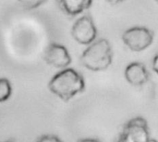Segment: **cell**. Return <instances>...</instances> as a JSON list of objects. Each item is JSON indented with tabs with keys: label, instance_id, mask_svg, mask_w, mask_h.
Listing matches in <instances>:
<instances>
[{
	"label": "cell",
	"instance_id": "cell-1",
	"mask_svg": "<svg viewBox=\"0 0 158 142\" xmlns=\"http://www.w3.org/2000/svg\"><path fill=\"white\" fill-rule=\"evenodd\" d=\"M50 91L64 101H69L85 88L83 77L74 69L66 68L57 73L49 82Z\"/></svg>",
	"mask_w": 158,
	"mask_h": 142
},
{
	"label": "cell",
	"instance_id": "cell-2",
	"mask_svg": "<svg viewBox=\"0 0 158 142\" xmlns=\"http://www.w3.org/2000/svg\"><path fill=\"white\" fill-rule=\"evenodd\" d=\"M113 52L108 40L105 38L93 42L81 57V64L88 70L99 72L106 70L112 63Z\"/></svg>",
	"mask_w": 158,
	"mask_h": 142
},
{
	"label": "cell",
	"instance_id": "cell-3",
	"mask_svg": "<svg viewBox=\"0 0 158 142\" xmlns=\"http://www.w3.org/2000/svg\"><path fill=\"white\" fill-rule=\"evenodd\" d=\"M154 36V32L150 29L143 26H135L123 33L122 40L131 50L140 52L153 44Z\"/></svg>",
	"mask_w": 158,
	"mask_h": 142
},
{
	"label": "cell",
	"instance_id": "cell-4",
	"mask_svg": "<svg viewBox=\"0 0 158 142\" xmlns=\"http://www.w3.org/2000/svg\"><path fill=\"white\" fill-rule=\"evenodd\" d=\"M71 34L81 45H91L94 42L97 30L93 18L90 15H84L79 18L72 26Z\"/></svg>",
	"mask_w": 158,
	"mask_h": 142
},
{
	"label": "cell",
	"instance_id": "cell-5",
	"mask_svg": "<svg viewBox=\"0 0 158 142\" xmlns=\"http://www.w3.org/2000/svg\"><path fill=\"white\" fill-rule=\"evenodd\" d=\"M120 137L129 142H147L150 140L147 121L141 116L131 119L124 126Z\"/></svg>",
	"mask_w": 158,
	"mask_h": 142
},
{
	"label": "cell",
	"instance_id": "cell-6",
	"mask_svg": "<svg viewBox=\"0 0 158 142\" xmlns=\"http://www.w3.org/2000/svg\"><path fill=\"white\" fill-rule=\"evenodd\" d=\"M44 59L47 64L59 69H66L71 62V57L68 49L64 46L56 43L47 47Z\"/></svg>",
	"mask_w": 158,
	"mask_h": 142
},
{
	"label": "cell",
	"instance_id": "cell-7",
	"mask_svg": "<svg viewBox=\"0 0 158 142\" xmlns=\"http://www.w3.org/2000/svg\"><path fill=\"white\" fill-rule=\"evenodd\" d=\"M125 78L131 85L134 87H141L148 82L149 73L143 63L134 61L126 67Z\"/></svg>",
	"mask_w": 158,
	"mask_h": 142
},
{
	"label": "cell",
	"instance_id": "cell-8",
	"mask_svg": "<svg viewBox=\"0 0 158 142\" xmlns=\"http://www.w3.org/2000/svg\"><path fill=\"white\" fill-rule=\"evenodd\" d=\"M58 7L68 16L75 17L92 7L93 0H57Z\"/></svg>",
	"mask_w": 158,
	"mask_h": 142
},
{
	"label": "cell",
	"instance_id": "cell-9",
	"mask_svg": "<svg viewBox=\"0 0 158 142\" xmlns=\"http://www.w3.org/2000/svg\"><path fill=\"white\" fill-rule=\"evenodd\" d=\"M12 87L6 78H0V102H4L11 96Z\"/></svg>",
	"mask_w": 158,
	"mask_h": 142
},
{
	"label": "cell",
	"instance_id": "cell-10",
	"mask_svg": "<svg viewBox=\"0 0 158 142\" xmlns=\"http://www.w3.org/2000/svg\"><path fill=\"white\" fill-rule=\"evenodd\" d=\"M19 4L27 9H34L45 3L47 0H18Z\"/></svg>",
	"mask_w": 158,
	"mask_h": 142
},
{
	"label": "cell",
	"instance_id": "cell-11",
	"mask_svg": "<svg viewBox=\"0 0 158 142\" xmlns=\"http://www.w3.org/2000/svg\"><path fill=\"white\" fill-rule=\"evenodd\" d=\"M36 142H63L58 137L54 135H44L40 137Z\"/></svg>",
	"mask_w": 158,
	"mask_h": 142
},
{
	"label": "cell",
	"instance_id": "cell-12",
	"mask_svg": "<svg viewBox=\"0 0 158 142\" xmlns=\"http://www.w3.org/2000/svg\"><path fill=\"white\" fill-rule=\"evenodd\" d=\"M152 68H153V71L155 73H156L158 74V54H156L154 59H153V61H152Z\"/></svg>",
	"mask_w": 158,
	"mask_h": 142
},
{
	"label": "cell",
	"instance_id": "cell-13",
	"mask_svg": "<svg viewBox=\"0 0 158 142\" xmlns=\"http://www.w3.org/2000/svg\"><path fill=\"white\" fill-rule=\"evenodd\" d=\"M78 142H102L97 139H92V138H87V139H81Z\"/></svg>",
	"mask_w": 158,
	"mask_h": 142
},
{
	"label": "cell",
	"instance_id": "cell-14",
	"mask_svg": "<svg viewBox=\"0 0 158 142\" xmlns=\"http://www.w3.org/2000/svg\"><path fill=\"white\" fill-rule=\"evenodd\" d=\"M106 1H107L109 4H111V5H118V4L123 2L124 0H106Z\"/></svg>",
	"mask_w": 158,
	"mask_h": 142
},
{
	"label": "cell",
	"instance_id": "cell-15",
	"mask_svg": "<svg viewBox=\"0 0 158 142\" xmlns=\"http://www.w3.org/2000/svg\"><path fill=\"white\" fill-rule=\"evenodd\" d=\"M118 142H129L127 141L125 139H123V138H121V137H119V139H118Z\"/></svg>",
	"mask_w": 158,
	"mask_h": 142
},
{
	"label": "cell",
	"instance_id": "cell-16",
	"mask_svg": "<svg viewBox=\"0 0 158 142\" xmlns=\"http://www.w3.org/2000/svg\"><path fill=\"white\" fill-rule=\"evenodd\" d=\"M147 142H158V141L156 140H154V139H150V140H148Z\"/></svg>",
	"mask_w": 158,
	"mask_h": 142
},
{
	"label": "cell",
	"instance_id": "cell-17",
	"mask_svg": "<svg viewBox=\"0 0 158 142\" xmlns=\"http://www.w3.org/2000/svg\"><path fill=\"white\" fill-rule=\"evenodd\" d=\"M155 1H156V3H158V0H155Z\"/></svg>",
	"mask_w": 158,
	"mask_h": 142
},
{
	"label": "cell",
	"instance_id": "cell-18",
	"mask_svg": "<svg viewBox=\"0 0 158 142\" xmlns=\"http://www.w3.org/2000/svg\"><path fill=\"white\" fill-rule=\"evenodd\" d=\"M6 142H12V141H6Z\"/></svg>",
	"mask_w": 158,
	"mask_h": 142
}]
</instances>
